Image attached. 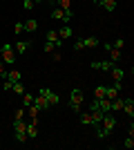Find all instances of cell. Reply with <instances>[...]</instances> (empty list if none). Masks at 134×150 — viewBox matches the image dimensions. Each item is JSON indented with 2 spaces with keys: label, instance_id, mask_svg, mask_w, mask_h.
I'll use <instances>...</instances> for the list:
<instances>
[{
  "label": "cell",
  "instance_id": "cell-30",
  "mask_svg": "<svg viewBox=\"0 0 134 150\" xmlns=\"http://www.w3.org/2000/svg\"><path fill=\"white\" fill-rule=\"evenodd\" d=\"M123 146H125V148H130V150H132V148H134V137H130V134H128V139L123 141Z\"/></svg>",
  "mask_w": 134,
  "mask_h": 150
},
{
  "label": "cell",
  "instance_id": "cell-23",
  "mask_svg": "<svg viewBox=\"0 0 134 150\" xmlns=\"http://www.w3.org/2000/svg\"><path fill=\"white\" fill-rule=\"evenodd\" d=\"M11 92H13V94H20V96H22V94H25V88H22V83L16 81V83L11 85Z\"/></svg>",
  "mask_w": 134,
  "mask_h": 150
},
{
  "label": "cell",
  "instance_id": "cell-8",
  "mask_svg": "<svg viewBox=\"0 0 134 150\" xmlns=\"http://www.w3.org/2000/svg\"><path fill=\"white\" fill-rule=\"evenodd\" d=\"M36 137H38V123H36V119H32V123L27 125V139L34 141Z\"/></svg>",
  "mask_w": 134,
  "mask_h": 150
},
{
  "label": "cell",
  "instance_id": "cell-26",
  "mask_svg": "<svg viewBox=\"0 0 134 150\" xmlns=\"http://www.w3.org/2000/svg\"><path fill=\"white\" fill-rule=\"evenodd\" d=\"M32 103H34V96H32V94H22V105H25V108H29V105H32Z\"/></svg>",
  "mask_w": 134,
  "mask_h": 150
},
{
  "label": "cell",
  "instance_id": "cell-6",
  "mask_svg": "<svg viewBox=\"0 0 134 150\" xmlns=\"http://www.w3.org/2000/svg\"><path fill=\"white\" fill-rule=\"evenodd\" d=\"M107 72H109V74H112V79H114V83H116V81H123V79H125V69H121V67H119V65H116V63H114V65H112V67L107 69Z\"/></svg>",
  "mask_w": 134,
  "mask_h": 150
},
{
  "label": "cell",
  "instance_id": "cell-21",
  "mask_svg": "<svg viewBox=\"0 0 134 150\" xmlns=\"http://www.w3.org/2000/svg\"><path fill=\"white\" fill-rule=\"evenodd\" d=\"M83 45L87 50H92V47H98V40H96L94 36H89V38H83Z\"/></svg>",
  "mask_w": 134,
  "mask_h": 150
},
{
  "label": "cell",
  "instance_id": "cell-24",
  "mask_svg": "<svg viewBox=\"0 0 134 150\" xmlns=\"http://www.w3.org/2000/svg\"><path fill=\"white\" fill-rule=\"evenodd\" d=\"M20 119H25V105H20L16 112H13V121H20Z\"/></svg>",
  "mask_w": 134,
  "mask_h": 150
},
{
  "label": "cell",
  "instance_id": "cell-17",
  "mask_svg": "<svg viewBox=\"0 0 134 150\" xmlns=\"http://www.w3.org/2000/svg\"><path fill=\"white\" fill-rule=\"evenodd\" d=\"M20 79H22L20 69H9V72H7V79H5V81H11V83H16V81H20Z\"/></svg>",
  "mask_w": 134,
  "mask_h": 150
},
{
  "label": "cell",
  "instance_id": "cell-27",
  "mask_svg": "<svg viewBox=\"0 0 134 150\" xmlns=\"http://www.w3.org/2000/svg\"><path fill=\"white\" fill-rule=\"evenodd\" d=\"M20 2H22V9H27V11H32L36 5V0H20Z\"/></svg>",
  "mask_w": 134,
  "mask_h": 150
},
{
  "label": "cell",
  "instance_id": "cell-34",
  "mask_svg": "<svg viewBox=\"0 0 134 150\" xmlns=\"http://www.w3.org/2000/svg\"><path fill=\"white\" fill-rule=\"evenodd\" d=\"M0 76H2V81L7 79V69H5V63L0 61Z\"/></svg>",
  "mask_w": 134,
  "mask_h": 150
},
{
  "label": "cell",
  "instance_id": "cell-25",
  "mask_svg": "<svg viewBox=\"0 0 134 150\" xmlns=\"http://www.w3.org/2000/svg\"><path fill=\"white\" fill-rule=\"evenodd\" d=\"M94 99H105V85H98L94 90Z\"/></svg>",
  "mask_w": 134,
  "mask_h": 150
},
{
  "label": "cell",
  "instance_id": "cell-3",
  "mask_svg": "<svg viewBox=\"0 0 134 150\" xmlns=\"http://www.w3.org/2000/svg\"><path fill=\"white\" fill-rule=\"evenodd\" d=\"M13 139H16L18 144H27V141H29V139H27V123H25V119L13 121Z\"/></svg>",
  "mask_w": 134,
  "mask_h": 150
},
{
  "label": "cell",
  "instance_id": "cell-31",
  "mask_svg": "<svg viewBox=\"0 0 134 150\" xmlns=\"http://www.w3.org/2000/svg\"><path fill=\"white\" fill-rule=\"evenodd\" d=\"M74 50H76V52H81V50H85V45H83V38H78L76 43H74Z\"/></svg>",
  "mask_w": 134,
  "mask_h": 150
},
{
  "label": "cell",
  "instance_id": "cell-10",
  "mask_svg": "<svg viewBox=\"0 0 134 150\" xmlns=\"http://www.w3.org/2000/svg\"><path fill=\"white\" fill-rule=\"evenodd\" d=\"M34 108H38V110H49V103H47V99H45L43 94H38V96H34Z\"/></svg>",
  "mask_w": 134,
  "mask_h": 150
},
{
  "label": "cell",
  "instance_id": "cell-7",
  "mask_svg": "<svg viewBox=\"0 0 134 150\" xmlns=\"http://www.w3.org/2000/svg\"><path fill=\"white\" fill-rule=\"evenodd\" d=\"M123 112L128 114L130 119L134 117V99H132V96H128V99H123Z\"/></svg>",
  "mask_w": 134,
  "mask_h": 150
},
{
  "label": "cell",
  "instance_id": "cell-9",
  "mask_svg": "<svg viewBox=\"0 0 134 150\" xmlns=\"http://www.w3.org/2000/svg\"><path fill=\"white\" fill-rule=\"evenodd\" d=\"M58 7L65 11V16H67L69 20L74 18V11H72V0H58Z\"/></svg>",
  "mask_w": 134,
  "mask_h": 150
},
{
  "label": "cell",
  "instance_id": "cell-29",
  "mask_svg": "<svg viewBox=\"0 0 134 150\" xmlns=\"http://www.w3.org/2000/svg\"><path fill=\"white\" fill-rule=\"evenodd\" d=\"M54 50H60V47H58L56 43H49V40H45V52H49V54H51Z\"/></svg>",
  "mask_w": 134,
  "mask_h": 150
},
{
  "label": "cell",
  "instance_id": "cell-14",
  "mask_svg": "<svg viewBox=\"0 0 134 150\" xmlns=\"http://www.w3.org/2000/svg\"><path fill=\"white\" fill-rule=\"evenodd\" d=\"M22 25H25V31H29V34H34V31L38 29V20H36V18H29V20H25Z\"/></svg>",
  "mask_w": 134,
  "mask_h": 150
},
{
  "label": "cell",
  "instance_id": "cell-12",
  "mask_svg": "<svg viewBox=\"0 0 134 150\" xmlns=\"http://www.w3.org/2000/svg\"><path fill=\"white\" fill-rule=\"evenodd\" d=\"M103 47H105V52H109V61H112V63H116L119 58H121V50H114V47H109V43H105Z\"/></svg>",
  "mask_w": 134,
  "mask_h": 150
},
{
  "label": "cell",
  "instance_id": "cell-22",
  "mask_svg": "<svg viewBox=\"0 0 134 150\" xmlns=\"http://www.w3.org/2000/svg\"><path fill=\"white\" fill-rule=\"evenodd\" d=\"M116 96H119V90L114 88V85H112V88H105V99H116Z\"/></svg>",
  "mask_w": 134,
  "mask_h": 150
},
{
  "label": "cell",
  "instance_id": "cell-18",
  "mask_svg": "<svg viewBox=\"0 0 134 150\" xmlns=\"http://www.w3.org/2000/svg\"><path fill=\"white\" fill-rule=\"evenodd\" d=\"M29 47H32V43H29V40H18V43L13 45V50L18 52V54H22V52H27V50H29Z\"/></svg>",
  "mask_w": 134,
  "mask_h": 150
},
{
  "label": "cell",
  "instance_id": "cell-36",
  "mask_svg": "<svg viewBox=\"0 0 134 150\" xmlns=\"http://www.w3.org/2000/svg\"><path fill=\"white\" fill-rule=\"evenodd\" d=\"M36 2H47V0H36Z\"/></svg>",
  "mask_w": 134,
  "mask_h": 150
},
{
  "label": "cell",
  "instance_id": "cell-13",
  "mask_svg": "<svg viewBox=\"0 0 134 150\" xmlns=\"http://www.w3.org/2000/svg\"><path fill=\"white\" fill-rule=\"evenodd\" d=\"M51 18H54V20H63V23H69V18L65 16V11L60 9V7H56V9L51 11Z\"/></svg>",
  "mask_w": 134,
  "mask_h": 150
},
{
  "label": "cell",
  "instance_id": "cell-1",
  "mask_svg": "<svg viewBox=\"0 0 134 150\" xmlns=\"http://www.w3.org/2000/svg\"><path fill=\"white\" fill-rule=\"evenodd\" d=\"M94 128H96V134H98V139H105L107 134H112V130L116 128V119H114L109 112H105V114H103V119H101V123L94 125Z\"/></svg>",
  "mask_w": 134,
  "mask_h": 150
},
{
  "label": "cell",
  "instance_id": "cell-33",
  "mask_svg": "<svg viewBox=\"0 0 134 150\" xmlns=\"http://www.w3.org/2000/svg\"><path fill=\"white\" fill-rule=\"evenodd\" d=\"M13 31H16V34H22V31H25V25H22V23H16V25H13Z\"/></svg>",
  "mask_w": 134,
  "mask_h": 150
},
{
  "label": "cell",
  "instance_id": "cell-4",
  "mask_svg": "<svg viewBox=\"0 0 134 150\" xmlns=\"http://www.w3.org/2000/svg\"><path fill=\"white\" fill-rule=\"evenodd\" d=\"M0 54H2L5 63H9V65H13V63H16V50H13V45H9V43L0 45Z\"/></svg>",
  "mask_w": 134,
  "mask_h": 150
},
{
  "label": "cell",
  "instance_id": "cell-2",
  "mask_svg": "<svg viewBox=\"0 0 134 150\" xmlns=\"http://www.w3.org/2000/svg\"><path fill=\"white\" fill-rule=\"evenodd\" d=\"M83 103H85V94H83V90L74 88V90L69 92V108L74 110V112H81V110H83Z\"/></svg>",
  "mask_w": 134,
  "mask_h": 150
},
{
  "label": "cell",
  "instance_id": "cell-16",
  "mask_svg": "<svg viewBox=\"0 0 134 150\" xmlns=\"http://www.w3.org/2000/svg\"><path fill=\"white\" fill-rule=\"evenodd\" d=\"M98 7H103L105 11H114L116 9V0H98Z\"/></svg>",
  "mask_w": 134,
  "mask_h": 150
},
{
  "label": "cell",
  "instance_id": "cell-11",
  "mask_svg": "<svg viewBox=\"0 0 134 150\" xmlns=\"http://www.w3.org/2000/svg\"><path fill=\"white\" fill-rule=\"evenodd\" d=\"M45 40H49V43H56L58 47L63 45V40L58 38V31H56V29H49V31H47V34H45Z\"/></svg>",
  "mask_w": 134,
  "mask_h": 150
},
{
  "label": "cell",
  "instance_id": "cell-19",
  "mask_svg": "<svg viewBox=\"0 0 134 150\" xmlns=\"http://www.w3.org/2000/svg\"><path fill=\"white\" fill-rule=\"evenodd\" d=\"M78 114H81V121H83L85 125H94V117H92V112H89V110H87V112H83V110H81Z\"/></svg>",
  "mask_w": 134,
  "mask_h": 150
},
{
  "label": "cell",
  "instance_id": "cell-28",
  "mask_svg": "<svg viewBox=\"0 0 134 150\" xmlns=\"http://www.w3.org/2000/svg\"><path fill=\"white\" fill-rule=\"evenodd\" d=\"M123 45H125V40H123V38H116L114 43H109V47H114V50H123Z\"/></svg>",
  "mask_w": 134,
  "mask_h": 150
},
{
  "label": "cell",
  "instance_id": "cell-37",
  "mask_svg": "<svg viewBox=\"0 0 134 150\" xmlns=\"http://www.w3.org/2000/svg\"><path fill=\"white\" fill-rule=\"evenodd\" d=\"M94 2H96V5H98V0H94Z\"/></svg>",
  "mask_w": 134,
  "mask_h": 150
},
{
  "label": "cell",
  "instance_id": "cell-5",
  "mask_svg": "<svg viewBox=\"0 0 134 150\" xmlns=\"http://www.w3.org/2000/svg\"><path fill=\"white\" fill-rule=\"evenodd\" d=\"M40 94H43L45 99H47V103H49V108H54V105H56V103H58V94H54V92H51L49 88H43V90H40Z\"/></svg>",
  "mask_w": 134,
  "mask_h": 150
},
{
  "label": "cell",
  "instance_id": "cell-35",
  "mask_svg": "<svg viewBox=\"0 0 134 150\" xmlns=\"http://www.w3.org/2000/svg\"><path fill=\"white\" fill-rule=\"evenodd\" d=\"M51 58H54V61H60V54H58V50L51 52Z\"/></svg>",
  "mask_w": 134,
  "mask_h": 150
},
{
  "label": "cell",
  "instance_id": "cell-32",
  "mask_svg": "<svg viewBox=\"0 0 134 150\" xmlns=\"http://www.w3.org/2000/svg\"><path fill=\"white\" fill-rule=\"evenodd\" d=\"M38 108H34V105H29V117H32V119H36V117H38Z\"/></svg>",
  "mask_w": 134,
  "mask_h": 150
},
{
  "label": "cell",
  "instance_id": "cell-20",
  "mask_svg": "<svg viewBox=\"0 0 134 150\" xmlns=\"http://www.w3.org/2000/svg\"><path fill=\"white\" fill-rule=\"evenodd\" d=\"M69 36H74V31H72L69 25H65L63 29H58V38H60V40H65V38H69Z\"/></svg>",
  "mask_w": 134,
  "mask_h": 150
},
{
  "label": "cell",
  "instance_id": "cell-15",
  "mask_svg": "<svg viewBox=\"0 0 134 150\" xmlns=\"http://www.w3.org/2000/svg\"><path fill=\"white\" fill-rule=\"evenodd\" d=\"M112 65H114L112 61H92V67L94 69H109Z\"/></svg>",
  "mask_w": 134,
  "mask_h": 150
}]
</instances>
